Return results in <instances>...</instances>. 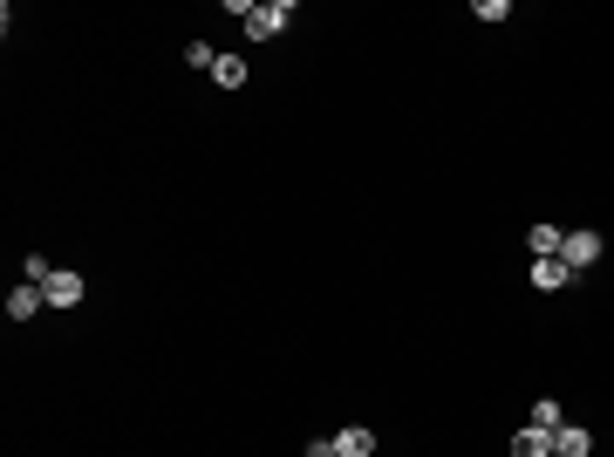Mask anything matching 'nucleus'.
<instances>
[{"instance_id": "1", "label": "nucleus", "mask_w": 614, "mask_h": 457, "mask_svg": "<svg viewBox=\"0 0 614 457\" xmlns=\"http://www.w3.org/2000/svg\"><path fill=\"white\" fill-rule=\"evenodd\" d=\"M287 21H294V0H260V7L246 14V35L273 41V35H287Z\"/></svg>"}, {"instance_id": "2", "label": "nucleus", "mask_w": 614, "mask_h": 457, "mask_svg": "<svg viewBox=\"0 0 614 457\" xmlns=\"http://www.w3.org/2000/svg\"><path fill=\"white\" fill-rule=\"evenodd\" d=\"M560 260H567L574 273H587L594 260H601V232H587V226H580V232H567V239H560Z\"/></svg>"}, {"instance_id": "3", "label": "nucleus", "mask_w": 614, "mask_h": 457, "mask_svg": "<svg viewBox=\"0 0 614 457\" xmlns=\"http://www.w3.org/2000/svg\"><path fill=\"white\" fill-rule=\"evenodd\" d=\"M41 294H48V307H82V294H89V287H82L76 267H55V280H48Z\"/></svg>"}, {"instance_id": "4", "label": "nucleus", "mask_w": 614, "mask_h": 457, "mask_svg": "<svg viewBox=\"0 0 614 457\" xmlns=\"http://www.w3.org/2000/svg\"><path fill=\"white\" fill-rule=\"evenodd\" d=\"M533 287L539 294H560V287H574V267L567 260H533Z\"/></svg>"}, {"instance_id": "5", "label": "nucleus", "mask_w": 614, "mask_h": 457, "mask_svg": "<svg viewBox=\"0 0 614 457\" xmlns=\"http://www.w3.org/2000/svg\"><path fill=\"white\" fill-rule=\"evenodd\" d=\"M41 307H48V294H41V287H28V280H21V287L7 294V321H35Z\"/></svg>"}, {"instance_id": "6", "label": "nucleus", "mask_w": 614, "mask_h": 457, "mask_svg": "<svg viewBox=\"0 0 614 457\" xmlns=\"http://www.w3.org/2000/svg\"><path fill=\"white\" fill-rule=\"evenodd\" d=\"M587 451H594V430H587V423H567V430L553 437V457H587Z\"/></svg>"}, {"instance_id": "7", "label": "nucleus", "mask_w": 614, "mask_h": 457, "mask_svg": "<svg viewBox=\"0 0 614 457\" xmlns=\"http://www.w3.org/2000/svg\"><path fill=\"white\" fill-rule=\"evenodd\" d=\"M335 451H342V457H369V451H376V430H369V423H348L342 437H335Z\"/></svg>"}, {"instance_id": "8", "label": "nucleus", "mask_w": 614, "mask_h": 457, "mask_svg": "<svg viewBox=\"0 0 614 457\" xmlns=\"http://www.w3.org/2000/svg\"><path fill=\"white\" fill-rule=\"evenodd\" d=\"M526 423H533V430H546V437H560V430H567V417H560V396H539Z\"/></svg>"}, {"instance_id": "9", "label": "nucleus", "mask_w": 614, "mask_h": 457, "mask_svg": "<svg viewBox=\"0 0 614 457\" xmlns=\"http://www.w3.org/2000/svg\"><path fill=\"white\" fill-rule=\"evenodd\" d=\"M512 457H553V437L526 423V430H512Z\"/></svg>"}, {"instance_id": "10", "label": "nucleus", "mask_w": 614, "mask_h": 457, "mask_svg": "<svg viewBox=\"0 0 614 457\" xmlns=\"http://www.w3.org/2000/svg\"><path fill=\"white\" fill-rule=\"evenodd\" d=\"M560 239H567V232H560V226H533V232H526V246H533V260H560Z\"/></svg>"}, {"instance_id": "11", "label": "nucleus", "mask_w": 614, "mask_h": 457, "mask_svg": "<svg viewBox=\"0 0 614 457\" xmlns=\"http://www.w3.org/2000/svg\"><path fill=\"white\" fill-rule=\"evenodd\" d=\"M246 76H253V69H246L239 55H219V62H212V82H219V89H246Z\"/></svg>"}, {"instance_id": "12", "label": "nucleus", "mask_w": 614, "mask_h": 457, "mask_svg": "<svg viewBox=\"0 0 614 457\" xmlns=\"http://www.w3.org/2000/svg\"><path fill=\"white\" fill-rule=\"evenodd\" d=\"M21 280H28V287H48V280H55L48 253H28V260H21Z\"/></svg>"}, {"instance_id": "13", "label": "nucleus", "mask_w": 614, "mask_h": 457, "mask_svg": "<svg viewBox=\"0 0 614 457\" xmlns=\"http://www.w3.org/2000/svg\"><path fill=\"white\" fill-rule=\"evenodd\" d=\"M185 62H192V69H205V76H212V62H219V48H212V41H185Z\"/></svg>"}, {"instance_id": "14", "label": "nucleus", "mask_w": 614, "mask_h": 457, "mask_svg": "<svg viewBox=\"0 0 614 457\" xmlns=\"http://www.w3.org/2000/svg\"><path fill=\"white\" fill-rule=\"evenodd\" d=\"M307 457H342V451H335V437H314V444H307Z\"/></svg>"}]
</instances>
